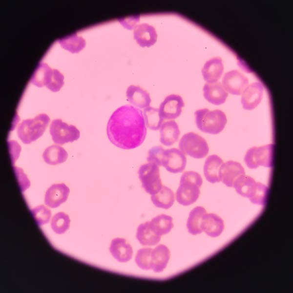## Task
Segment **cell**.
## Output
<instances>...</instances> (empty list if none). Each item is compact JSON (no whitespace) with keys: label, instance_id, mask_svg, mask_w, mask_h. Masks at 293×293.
<instances>
[{"label":"cell","instance_id":"2e32d148","mask_svg":"<svg viewBox=\"0 0 293 293\" xmlns=\"http://www.w3.org/2000/svg\"><path fill=\"white\" fill-rule=\"evenodd\" d=\"M109 251L112 256L118 261L125 263L132 257L133 251L132 247L125 239L116 238L110 244Z\"/></svg>","mask_w":293,"mask_h":293},{"label":"cell","instance_id":"4fadbf2b","mask_svg":"<svg viewBox=\"0 0 293 293\" xmlns=\"http://www.w3.org/2000/svg\"><path fill=\"white\" fill-rule=\"evenodd\" d=\"M69 188L64 183L54 184L46 190L44 203L51 208L58 207L67 199Z\"/></svg>","mask_w":293,"mask_h":293},{"label":"cell","instance_id":"6da1fadb","mask_svg":"<svg viewBox=\"0 0 293 293\" xmlns=\"http://www.w3.org/2000/svg\"><path fill=\"white\" fill-rule=\"evenodd\" d=\"M142 111L126 105L116 109L107 124V136L116 146L123 149L135 148L142 144L146 135Z\"/></svg>","mask_w":293,"mask_h":293},{"label":"cell","instance_id":"f1b7e54d","mask_svg":"<svg viewBox=\"0 0 293 293\" xmlns=\"http://www.w3.org/2000/svg\"><path fill=\"white\" fill-rule=\"evenodd\" d=\"M256 186L253 178L245 174L238 178L233 187L239 195L250 199L253 195Z\"/></svg>","mask_w":293,"mask_h":293},{"label":"cell","instance_id":"5b68a950","mask_svg":"<svg viewBox=\"0 0 293 293\" xmlns=\"http://www.w3.org/2000/svg\"><path fill=\"white\" fill-rule=\"evenodd\" d=\"M179 147L183 153L195 159L204 158L209 151L205 139L193 132L186 133L182 137L179 141Z\"/></svg>","mask_w":293,"mask_h":293},{"label":"cell","instance_id":"7a4b0ae2","mask_svg":"<svg viewBox=\"0 0 293 293\" xmlns=\"http://www.w3.org/2000/svg\"><path fill=\"white\" fill-rule=\"evenodd\" d=\"M202 183V178L198 173L193 171L183 173L176 192L177 202L183 206H189L195 202L199 197Z\"/></svg>","mask_w":293,"mask_h":293},{"label":"cell","instance_id":"d6986e66","mask_svg":"<svg viewBox=\"0 0 293 293\" xmlns=\"http://www.w3.org/2000/svg\"><path fill=\"white\" fill-rule=\"evenodd\" d=\"M170 255L169 249L165 245L160 244L152 249L151 269L155 272H162L167 267Z\"/></svg>","mask_w":293,"mask_h":293},{"label":"cell","instance_id":"3957f363","mask_svg":"<svg viewBox=\"0 0 293 293\" xmlns=\"http://www.w3.org/2000/svg\"><path fill=\"white\" fill-rule=\"evenodd\" d=\"M194 115L197 128L203 132L210 134L221 132L227 123L226 114L219 109H200L194 112Z\"/></svg>","mask_w":293,"mask_h":293},{"label":"cell","instance_id":"277c9868","mask_svg":"<svg viewBox=\"0 0 293 293\" xmlns=\"http://www.w3.org/2000/svg\"><path fill=\"white\" fill-rule=\"evenodd\" d=\"M49 122V117L43 113L33 119L23 120L18 126V137L23 144H30L42 136Z\"/></svg>","mask_w":293,"mask_h":293},{"label":"cell","instance_id":"5bb4252c","mask_svg":"<svg viewBox=\"0 0 293 293\" xmlns=\"http://www.w3.org/2000/svg\"><path fill=\"white\" fill-rule=\"evenodd\" d=\"M263 86L259 82H254L242 93L241 104L243 108L248 110L254 109L260 103L263 94Z\"/></svg>","mask_w":293,"mask_h":293},{"label":"cell","instance_id":"d4e9b609","mask_svg":"<svg viewBox=\"0 0 293 293\" xmlns=\"http://www.w3.org/2000/svg\"><path fill=\"white\" fill-rule=\"evenodd\" d=\"M207 213L205 208L200 206L196 207L191 210L187 223V227L189 233L192 235H196L203 231L202 221Z\"/></svg>","mask_w":293,"mask_h":293},{"label":"cell","instance_id":"484cf974","mask_svg":"<svg viewBox=\"0 0 293 293\" xmlns=\"http://www.w3.org/2000/svg\"><path fill=\"white\" fill-rule=\"evenodd\" d=\"M136 237L142 245L152 246L160 242L161 236L155 234L149 227V222H146L138 227Z\"/></svg>","mask_w":293,"mask_h":293},{"label":"cell","instance_id":"ac0fdd59","mask_svg":"<svg viewBox=\"0 0 293 293\" xmlns=\"http://www.w3.org/2000/svg\"><path fill=\"white\" fill-rule=\"evenodd\" d=\"M126 96L131 104L140 108L149 106L151 103L149 94L138 85H129L127 88Z\"/></svg>","mask_w":293,"mask_h":293},{"label":"cell","instance_id":"cb8c5ba5","mask_svg":"<svg viewBox=\"0 0 293 293\" xmlns=\"http://www.w3.org/2000/svg\"><path fill=\"white\" fill-rule=\"evenodd\" d=\"M151 230L156 235L161 236L168 233L173 228L172 218L167 215H159L149 222Z\"/></svg>","mask_w":293,"mask_h":293},{"label":"cell","instance_id":"d6a6232c","mask_svg":"<svg viewBox=\"0 0 293 293\" xmlns=\"http://www.w3.org/2000/svg\"><path fill=\"white\" fill-rule=\"evenodd\" d=\"M269 188L263 184L256 182V186L252 196L249 199L254 204L264 206L267 202Z\"/></svg>","mask_w":293,"mask_h":293},{"label":"cell","instance_id":"4316f807","mask_svg":"<svg viewBox=\"0 0 293 293\" xmlns=\"http://www.w3.org/2000/svg\"><path fill=\"white\" fill-rule=\"evenodd\" d=\"M68 157L65 150L58 145H53L46 148L42 153L44 161L51 165H56L64 162Z\"/></svg>","mask_w":293,"mask_h":293},{"label":"cell","instance_id":"8fae6325","mask_svg":"<svg viewBox=\"0 0 293 293\" xmlns=\"http://www.w3.org/2000/svg\"><path fill=\"white\" fill-rule=\"evenodd\" d=\"M223 86L225 89L233 95H239L248 86V79L237 70H231L224 76Z\"/></svg>","mask_w":293,"mask_h":293},{"label":"cell","instance_id":"d590c367","mask_svg":"<svg viewBox=\"0 0 293 293\" xmlns=\"http://www.w3.org/2000/svg\"><path fill=\"white\" fill-rule=\"evenodd\" d=\"M139 20V15H136L120 18L118 20L125 28L130 30L136 26V23Z\"/></svg>","mask_w":293,"mask_h":293},{"label":"cell","instance_id":"7c38bea8","mask_svg":"<svg viewBox=\"0 0 293 293\" xmlns=\"http://www.w3.org/2000/svg\"><path fill=\"white\" fill-rule=\"evenodd\" d=\"M244 174L245 171L241 164L231 160L223 163L219 171L220 181L227 187L231 188L233 187L236 179Z\"/></svg>","mask_w":293,"mask_h":293},{"label":"cell","instance_id":"30bf717a","mask_svg":"<svg viewBox=\"0 0 293 293\" xmlns=\"http://www.w3.org/2000/svg\"><path fill=\"white\" fill-rule=\"evenodd\" d=\"M185 103L181 96L170 94L161 103L159 111L161 117L166 120L175 119L181 115Z\"/></svg>","mask_w":293,"mask_h":293},{"label":"cell","instance_id":"4dcf8cb0","mask_svg":"<svg viewBox=\"0 0 293 293\" xmlns=\"http://www.w3.org/2000/svg\"><path fill=\"white\" fill-rule=\"evenodd\" d=\"M70 222L68 215L64 212H60L53 216L51 227L55 233L61 234L64 233L68 229Z\"/></svg>","mask_w":293,"mask_h":293},{"label":"cell","instance_id":"603a6c76","mask_svg":"<svg viewBox=\"0 0 293 293\" xmlns=\"http://www.w3.org/2000/svg\"><path fill=\"white\" fill-rule=\"evenodd\" d=\"M223 163L222 159L217 155L213 154L207 157L204 166V173L208 181L211 183L220 181L219 171Z\"/></svg>","mask_w":293,"mask_h":293},{"label":"cell","instance_id":"9c48e42d","mask_svg":"<svg viewBox=\"0 0 293 293\" xmlns=\"http://www.w3.org/2000/svg\"><path fill=\"white\" fill-rule=\"evenodd\" d=\"M161 166L172 173L182 172L187 164V157L180 149L171 148L165 149L161 160Z\"/></svg>","mask_w":293,"mask_h":293},{"label":"cell","instance_id":"7402d4cb","mask_svg":"<svg viewBox=\"0 0 293 293\" xmlns=\"http://www.w3.org/2000/svg\"><path fill=\"white\" fill-rule=\"evenodd\" d=\"M224 228L223 220L214 213H206L203 217L202 229L208 235L211 237L218 236Z\"/></svg>","mask_w":293,"mask_h":293},{"label":"cell","instance_id":"8992f818","mask_svg":"<svg viewBox=\"0 0 293 293\" xmlns=\"http://www.w3.org/2000/svg\"><path fill=\"white\" fill-rule=\"evenodd\" d=\"M273 148V144L250 148L244 157L245 164L250 169H255L259 166L272 167Z\"/></svg>","mask_w":293,"mask_h":293},{"label":"cell","instance_id":"1f68e13d","mask_svg":"<svg viewBox=\"0 0 293 293\" xmlns=\"http://www.w3.org/2000/svg\"><path fill=\"white\" fill-rule=\"evenodd\" d=\"M152 249L144 248L139 249L136 254L135 261L137 265L144 270L151 269Z\"/></svg>","mask_w":293,"mask_h":293},{"label":"cell","instance_id":"f546056e","mask_svg":"<svg viewBox=\"0 0 293 293\" xmlns=\"http://www.w3.org/2000/svg\"><path fill=\"white\" fill-rule=\"evenodd\" d=\"M143 114L145 124L148 128L152 130L160 128L164 120L161 117L159 109L148 106L144 109Z\"/></svg>","mask_w":293,"mask_h":293},{"label":"cell","instance_id":"9a60e30c","mask_svg":"<svg viewBox=\"0 0 293 293\" xmlns=\"http://www.w3.org/2000/svg\"><path fill=\"white\" fill-rule=\"evenodd\" d=\"M133 36L137 43L141 47H150L156 42L157 39L155 28L146 23L136 25Z\"/></svg>","mask_w":293,"mask_h":293},{"label":"cell","instance_id":"83f0119b","mask_svg":"<svg viewBox=\"0 0 293 293\" xmlns=\"http://www.w3.org/2000/svg\"><path fill=\"white\" fill-rule=\"evenodd\" d=\"M151 200L155 207L168 209L173 205L175 196L173 191L170 188L163 185L157 193L151 195Z\"/></svg>","mask_w":293,"mask_h":293},{"label":"cell","instance_id":"e575fe53","mask_svg":"<svg viewBox=\"0 0 293 293\" xmlns=\"http://www.w3.org/2000/svg\"><path fill=\"white\" fill-rule=\"evenodd\" d=\"M165 149L161 146H155L149 149L146 160L148 163H153L159 167L161 166V160Z\"/></svg>","mask_w":293,"mask_h":293},{"label":"cell","instance_id":"ffe728a7","mask_svg":"<svg viewBox=\"0 0 293 293\" xmlns=\"http://www.w3.org/2000/svg\"><path fill=\"white\" fill-rule=\"evenodd\" d=\"M224 70L222 59L214 57L207 61L202 69L204 80L208 83L216 82L221 77Z\"/></svg>","mask_w":293,"mask_h":293},{"label":"cell","instance_id":"52a82bcc","mask_svg":"<svg viewBox=\"0 0 293 293\" xmlns=\"http://www.w3.org/2000/svg\"><path fill=\"white\" fill-rule=\"evenodd\" d=\"M138 174L142 187L149 194L157 193L162 187L160 170L158 165L153 163H148L141 165Z\"/></svg>","mask_w":293,"mask_h":293},{"label":"cell","instance_id":"836d02e7","mask_svg":"<svg viewBox=\"0 0 293 293\" xmlns=\"http://www.w3.org/2000/svg\"><path fill=\"white\" fill-rule=\"evenodd\" d=\"M31 213L39 226H42L48 223L51 211L43 205L38 206L31 210Z\"/></svg>","mask_w":293,"mask_h":293},{"label":"cell","instance_id":"ba28073f","mask_svg":"<svg viewBox=\"0 0 293 293\" xmlns=\"http://www.w3.org/2000/svg\"><path fill=\"white\" fill-rule=\"evenodd\" d=\"M49 133L54 143L60 145L73 142L80 137V131L75 126L68 125L60 119L52 121Z\"/></svg>","mask_w":293,"mask_h":293},{"label":"cell","instance_id":"44dd1931","mask_svg":"<svg viewBox=\"0 0 293 293\" xmlns=\"http://www.w3.org/2000/svg\"><path fill=\"white\" fill-rule=\"evenodd\" d=\"M160 141L163 145L169 146L175 143L180 136L179 126L174 120L163 123L160 130Z\"/></svg>","mask_w":293,"mask_h":293},{"label":"cell","instance_id":"e0dca14e","mask_svg":"<svg viewBox=\"0 0 293 293\" xmlns=\"http://www.w3.org/2000/svg\"><path fill=\"white\" fill-rule=\"evenodd\" d=\"M204 98L210 103L215 105L224 104L228 94L220 82L207 83L203 87Z\"/></svg>","mask_w":293,"mask_h":293}]
</instances>
